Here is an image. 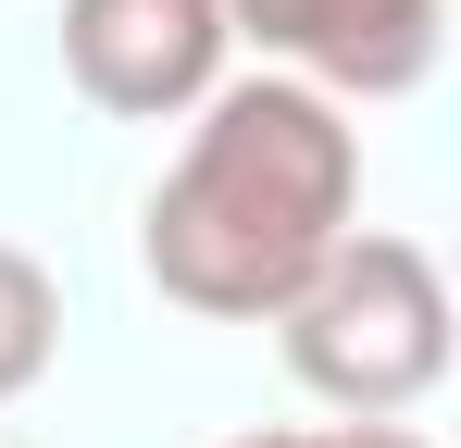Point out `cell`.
Returning a JSON list of instances; mask_svg holds the SVG:
<instances>
[{"label":"cell","mask_w":461,"mask_h":448,"mask_svg":"<svg viewBox=\"0 0 461 448\" xmlns=\"http://www.w3.org/2000/svg\"><path fill=\"white\" fill-rule=\"evenodd\" d=\"M275 336H287V373H300L324 411L399 424V411H424L449 386V274H437L424 237L349 224L324 249V274L275 311Z\"/></svg>","instance_id":"2"},{"label":"cell","mask_w":461,"mask_h":448,"mask_svg":"<svg viewBox=\"0 0 461 448\" xmlns=\"http://www.w3.org/2000/svg\"><path fill=\"white\" fill-rule=\"evenodd\" d=\"M50 349H63V287H50V262H38V249H13V237H0V411L50 373Z\"/></svg>","instance_id":"5"},{"label":"cell","mask_w":461,"mask_h":448,"mask_svg":"<svg viewBox=\"0 0 461 448\" xmlns=\"http://www.w3.org/2000/svg\"><path fill=\"white\" fill-rule=\"evenodd\" d=\"M437 0H225V38L287 63L324 100H399L437 75Z\"/></svg>","instance_id":"4"},{"label":"cell","mask_w":461,"mask_h":448,"mask_svg":"<svg viewBox=\"0 0 461 448\" xmlns=\"http://www.w3.org/2000/svg\"><path fill=\"white\" fill-rule=\"evenodd\" d=\"M237 448H424L411 424H324V436H237Z\"/></svg>","instance_id":"6"},{"label":"cell","mask_w":461,"mask_h":448,"mask_svg":"<svg viewBox=\"0 0 461 448\" xmlns=\"http://www.w3.org/2000/svg\"><path fill=\"white\" fill-rule=\"evenodd\" d=\"M225 0H63V75L100 112L162 125L225 87Z\"/></svg>","instance_id":"3"},{"label":"cell","mask_w":461,"mask_h":448,"mask_svg":"<svg viewBox=\"0 0 461 448\" xmlns=\"http://www.w3.org/2000/svg\"><path fill=\"white\" fill-rule=\"evenodd\" d=\"M362 212V138L300 75H237L200 100V125L150 187L138 262L200 324H275L324 274V249Z\"/></svg>","instance_id":"1"}]
</instances>
